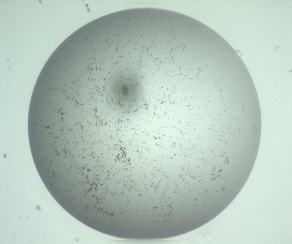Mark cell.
I'll use <instances>...</instances> for the list:
<instances>
[{
	"label": "cell",
	"instance_id": "obj_1",
	"mask_svg": "<svg viewBox=\"0 0 292 244\" xmlns=\"http://www.w3.org/2000/svg\"><path fill=\"white\" fill-rule=\"evenodd\" d=\"M112 100L127 113L133 110L139 99L138 84L129 74L120 75L114 82L111 91Z\"/></svg>",
	"mask_w": 292,
	"mask_h": 244
}]
</instances>
